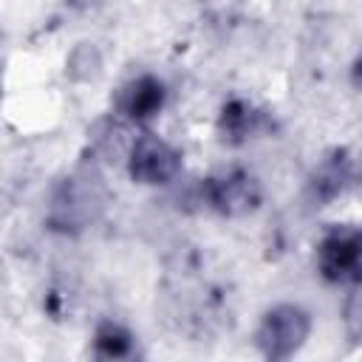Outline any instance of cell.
Wrapping results in <instances>:
<instances>
[{
	"label": "cell",
	"instance_id": "cell-2",
	"mask_svg": "<svg viewBox=\"0 0 362 362\" xmlns=\"http://www.w3.org/2000/svg\"><path fill=\"white\" fill-rule=\"evenodd\" d=\"M308 331L311 320L300 305H274L257 328V345L266 356L286 359L308 339Z\"/></svg>",
	"mask_w": 362,
	"mask_h": 362
},
{
	"label": "cell",
	"instance_id": "cell-6",
	"mask_svg": "<svg viewBox=\"0 0 362 362\" xmlns=\"http://www.w3.org/2000/svg\"><path fill=\"white\" fill-rule=\"evenodd\" d=\"M96 351L105 356H124L130 351V334L116 322H105L96 331Z\"/></svg>",
	"mask_w": 362,
	"mask_h": 362
},
{
	"label": "cell",
	"instance_id": "cell-8",
	"mask_svg": "<svg viewBox=\"0 0 362 362\" xmlns=\"http://www.w3.org/2000/svg\"><path fill=\"white\" fill-rule=\"evenodd\" d=\"M342 181H345V161H325V164L320 167L317 178H314V187H317L325 198H331L334 192L342 189Z\"/></svg>",
	"mask_w": 362,
	"mask_h": 362
},
{
	"label": "cell",
	"instance_id": "cell-5",
	"mask_svg": "<svg viewBox=\"0 0 362 362\" xmlns=\"http://www.w3.org/2000/svg\"><path fill=\"white\" fill-rule=\"evenodd\" d=\"M164 105V85L156 76H139L127 82L119 93V110L130 122L153 119Z\"/></svg>",
	"mask_w": 362,
	"mask_h": 362
},
{
	"label": "cell",
	"instance_id": "cell-10",
	"mask_svg": "<svg viewBox=\"0 0 362 362\" xmlns=\"http://www.w3.org/2000/svg\"><path fill=\"white\" fill-rule=\"evenodd\" d=\"M351 79H354L356 88H362V54H359V59H356L354 68H351Z\"/></svg>",
	"mask_w": 362,
	"mask_h": 362
},
{
	"label": "cell",
	"instance_id": "cell-9",
	"mask_svg": "<svg viewBox=\"0 0 362 362\" xmlns=\"http://www.w3.org/2000/svg\"><path fill=\"white\" fill-rule=\"evenodd\" d=\"M348 322H351V328L356 331V337H362V294L351 303V311H348Z\"/></svg>",
	"mask_w": 362,
	"mask_h": 362
},
{
	"label": "cell",
	"instance_id": "cell-1",
	"mask_svg": "<svg viewBox=\"0 0 362 362\" xmlns=\"http://www.w3.org/2000/svg\"><path fill=\"white\" fill-rule=\"evenodd\" d=\"M320 274L331 283H359L362 280V226L342 223L331 226L317 246Z\"/></svg>",
	"mask_w": 362,
	"mask_h": 362
},
{
	"label": "cell",
	"instance_id": "cell-7",
	"mask_svg": "<svg viewBox=\"0 0 362 362\" xmlns=\"http://www.w3.org/2000/svg\"><path fill=\"white\" fill-rule=\"evenodd\" d=\"M252 122H255V113H252L249 105L235 102V105L223 107L221 127H223V133H229V139H240V136H246V133L252 130Z\"/></svg>",
	"mask_w": 362,
	"mask_h": 362
},
{
	"label": "cell",
	"instance_id": "cell-3",
	"mask_svg": "<svg viewBox=\"0 0 362 362\" xmlns=\"http://www.w3.org/2000/svg\"><path fill=\"white\" fill-rule=\"evenodd\" d=\"M127 170L139 184H167L178 175L181 156L164 139L144 133L133 139V147L127 153Z\"/></svg>",
	"mask_w": 362,
	"mask_h": 362
},
{
	"label": "cell",
	"instance_id": "cell-4",
	"mask_svg": "<svg viewBox=\"0 0 362 362\" xmlns=\"http://www.w3.org/2000/svg\"><path fill=\"white\" fill-rule=\"evenodd\" d=\"M206 198L223 215H240V212H249L252 206H257L260 189H257V181L252 175H246V173H226V175L209 181Z\"/></svg>",
	"mask_w": 362,
	"mask_h": 362
}]
</instances>
